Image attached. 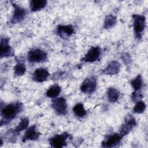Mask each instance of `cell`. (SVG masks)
Masks as SVG:
<instances>
[{"label": "cell", "instance_id": "1", "mask_svg": "<svg viewBox=\"0 0 148 148\" xmlns=\"http://www.w3.org/2000/svg\"><path fill=\"white\" fill-rule=\"evenodd\" d=\"M23 108V105L21 102L17 101L10 103L3 107H1V125H6L13 120L18 114H19Z\"/></svg>", "mask_w": 148, "mask_h": 148}, {"label": "cell", "instance_id": "2", "mask_svg": "<svg viewBox=\"0 0 148 148\" xmlns=\"http://www.w3.org/2000/svg\"><path fill=\"white\" fill-rule=\"evenodd\" d=\"M133 21V28L135 38L140 40L143 35L146 27V18L143 15L134 14L132 16Z\"/></svg>", "mask_w": 148, "mask_h": 148}, {"label": "cell", "instance_id": "3", "mask_svg": "<svg viewBox=\"0 0 148 148\" xmlns=\"http://www.w3.org/2000/svg\"><path fill=\"white\" fill-rule=\"evenodd\" d=\"M47 56L43 50L35 48L30 50L27 54L28 60L32 63H40L46 61Z\"/></svg>", "mask_w": 148, "mask_h": 148}, {"label": "cell", "instance_id": "4", "mask_svg": "<svg viewBox=\"0 0 148 148\" xmlns=\"http://www.w3.org/2000/svg\"><path fill=\"white\" fill-rule=\"evenodd\" d=\"M11 3L14 9V11L10 21V23L12 24H15L21 23L25 19L26 17L27 10L24 8L13 2H11Z\"/></svg>", "mask_w": 148, "mask_h": 148}, {"label": "cell", "instance_id": "5", "mask_svg": "<svg viewBox=\"0 0 148 148\" xmlns=\"http://www.w3.org/2000/svg\"><path fill=\"white\" fill-rule=\"evenodd\" d=\"M136 125V121L135 119L132 115L128 114L126 116L123 123L120 126L119 134L123 138L129 134Z\"/></svg>", "mask_w": 148, "mask_h": 148}, {"label": "cell", "instance_id": "6", "mask_svg": "<svg viewBox=\"0 0 148 148\" xmlns=\"http://www.w3.org/2000/svg\"><path fill=\"white\" fill-rule=\"evenodd\" d=\"M51 107L57 115L65 116L68 113L66 101L63 97L54 99L51 102Z\"/></svg>", "mask_w": 148, "mask_h": 148}, {"label": "cell", "instance_id": "7", "mask_svg": "<svg viewBox=\"0 0 148 148\" xmlns=\"http://www.w3.org/2000/svg\"><path fill=\"white\" fill-rule=\"evenodd\" d=\"M70 137V134L65 132L61 134L55 135L49 139V142L50 145L53 147L61 148L66 145V140Z\"/></svg>", "mask_w": 148, "mask_h": 148}, {"label": "cell", "instance_id": "8", "mask_svg": "<svg viewBox=\"0 0 148 148\" xmlns=\"http://www.w3.org/2000/svg\"><path fill=\"white\" fill-rule=\"evenodd\" d=\"M97 80L92 76L86 79L80 86V90L85 94H92L97 89Z\"/></svg>", "mask_w": 148, "mask_h": 148}, {"label": "cell", "instance_id": "9", "mask_svg": "<svg viewBox=\"0 0 148 148\" xmlns=\"http://www.w3.org/2000/svg\"><path fill=\"white\" fill-rule=\"evenodd\" d=\"M123 137L119 134H113L107 135L101 143L102 147H113L120 143Z\"/></svg>", "mask_w": 148, "mask_h": 148}, {"label": "cell", "instance_id": "10", "mask_svg": "<svg viewBox=\"0 0 148 148\" xmlns=\"http://www.w3.org/2000/svg\"><path fill=\"white\" fill-rule=\"evenodd\" d=\"M9 39L7 37H2L1 39V58L13 56L14 51L13 49L9 45Z\"/></svg>", "mask_w": 148, "mask_h": 148}, {"label": "cell", "instance_id": "11", "mask_svg": "<svg viewBox=\"0 0 148 148\" xmlns=\"http://www.w3.org/2000/svg\"><path fill=\"white\" fill-rule=\"evenodd\" d=\"M100 54V48L98 46H93L88 50L81 60L85 62H94L99 59Z\"/></svg>", "mask_w": 148, "mask_h": 148}, {"label": "cell", "instance_id": "12", "mask_svg": "<svg viewBox=\"0 0 148 148\" xmlns=\"http://www.w3.org/2000/svg\"><path fill=\"white\" fill-rule=\"evenodd\" d=\"M75 33V28L72 25H59L56 28V34L62 39H66Z\"/></svg>", "mask_w": 148, "mask_h": 148}, {"label": "cell", "instance_id": "13", "mask_svg": "<svg viewBox=\"0 0 148 148\" xmlns=\"http://www.w3.org/2000/svg\"><path fill=\"white\" fill-rule=\"evenodd\" d=\"M49 76L50 73L46 68H39L32 73L31 79L35 82L42 83L46 81Z\"/></svg>", "mask_w": 148, "mask_h": 148}, {"label": "cell", "instance_id": "14", "mask_svg": "<svg viewBox=\"0 0 148 148\" xmlns=\"http://www.w3.org/2000/svg\"><path fill=\"white\" fill-rule=\"evenodd\" d=\"M40 134L38 132L35 125L29 127L25 132L22 138V142H25L27 140H36L40 136Z\"/></svg>", "mask_w": 148, "mask_h": 148}, {"label": "cell", "instance_id": "15", "mask_svg": "<svg viewBox=\"0 0 148 148\" xmlns=\"http://www.w3.org/2000/svg\"><path fill=\"white\" fill-rule=\"evenodd\" d=\"M120 70V63L116 61H111L106 67L102 71V73L105 75H114L117 74Z\"/></svg>", "mask_w": 148, "mask_h": 148}, {"label": "cell", "instance_id": "16", "mask_svg": "<svg viewBox=\"0 0 148 148\" xmlns=\"http://www.w3.org/2000/svg\"><path fill=\"white\" fill-rule=\"evenodd\" d=\"M26 71V67L24 60L18 58L14 67V74L16 76H21L24 75Z\"/></svg>", "mask_w": 148, "mask_h": 148}, {"label": "cell", "instance_id": "17", "mask_svg": "<svg viewBox=\"0 0 148 148\" xmlns=\"http://www.w3.org/2000/svg\"><path fill=\"white\" fill-rule=\"evenodd\" d=\"M47 5L46 0H31L29 2V7L32 12H37L44 9Z\"/></svg>", "mask_w": 148, "mask_h": 148}, {"label": "cell", "instance_id": "18", "mask_svg": "<svg viewBox=\"0 0 148 148\" xmlns=\"http://www.w3.org/2000/svg\"><path fill=\"white\" fill-rule=\"evenodd\" d=\"M108 101L111 103L116 102L120 97V92L114 87H110L106 92Z\"/></svg>", "mask_w": 148, "mask_h": 148}, {"label": "cell", "instance_id": "19", "mask_svg": "<svg viewBox=\"0 0 148 148\" xmlns=\"http://www.w3.org/2000/svg\"><path fill=\"white\" fill-rule=\"evenodd\" d=\"M61 91V88L57 84H54L51 86L46 91V95L48 98H56L60 94Z\"/></svg>", "mask_w": 148, "mask_h": 148}, {"label": "cell", "instance_id": "20", "mask_svg": "<svg viewBox=\"0 0 148 148\" xmlns=\"http://www.w3.org/2000/svg\"><path fill=\"white\" fill-rule=\"evenodd\" d=\"M72 110L75 116L78 118L83 117L87 114V111L84 109L83 104L82 103H78L76 104L73 107Z\"/></svg>", "mask_w": 148, "mask_h": 148}, {"label": "cell", "instance_id": "21", "mask_svg": "<svg viewBox=\"0 0 148 148\" xmlns=\"http://www.w3.org/2000/svg\"><path fill=\"white\" fill-rule=\"evenodd\" d=\"M131 85L134 91L140 90L143 86V79L140 75H138L131 81Z\"/></svg>", "mask_w": 148, "mask_h": 148}, {"label": "cell", "instance_id": "22", "mask_svg": "<svg viewBox=\"0 0 148 148\" xmlns=\"http://www.w3.org/2000/svg\"><path fill=\"white\" fill-rule=\"evenodd\" d=\"M117 22L116 17L113 15H108L106 17L104 23L103 28L105 29H109L114 27Z\"/></svg>", "mask_w": 148, "mask_h": 148}, {"label": "cell", "instance_id": "23", "mask_svg": "<svg viewBox=\"0 0 148 148\" xmlns=\"http://www.w3.org/2000/svg\"><path fill=\"white\" fill-rule=\"evenodd\" d=\"M29 124V119L27 117H24L21 119L18 124L14 128V131L19 135L20 132L26 130Z\"/></svg>", "mask_w": 148, "mask_h": 148}, {"label": "cell", "instance_id": "24", "mask_svg": "<svg viewBox=\"0 0 148 148\" xmlns=\"http://www.w3.org/2000/svg\"><path fill=\"white\" fill-rule=\"evenodd\" d=\"M18 134L14 131L13 129H10L9 131H8L6 134H5L4 138L5 139L9 142H14L16 140L17 136Z\"/></svg>", "mask_w": 148, "mask_h": 148}, {"label": "cell", "instance_id": "25", "mask_svg": "<svg viewBox=\"0 0 148 148\" xmlns=\"http://www.w3.org/2000/svg\"><path fill=\"white\" fill-rule=\"evenodd\" d=\"M135 103H136L132 109L133 112L135 113H138V114L142 113L143 112H144L146 107L145 103L142 100L138 101Z\"/></svg>", "mask_w": 148, "mask_h": 148}, {"label": "cell", "instance_id": "26", "mask_svg": "<svg viewBox=\"0 0 148 148\" xmlns=\"http://www.w3.org/2000/svg\"><path fill=\"white\" fill-rule=\"evenodd\" d=\"M143 98V94L140 90L134 91L131 95V99L134 102L140 101Z\"/></svg>", "mask_w": 148, "mask_h": 148}, {"label": "cell", "instance_id": "27", "mask_svg": "<svg viewBox=\"0 0 148 148\" xmlns=\"http://www.w3.org/2000/svg\"><path fill=\"white\" fill-rule=\"evenodd\" d=\"M121 58L123 61L124 62V63H125L126 64H128L131 61V58H130V56H129L128 54L127 53H124L122 54L121 56Z\"/></svg>", "mask_w": 148, "mask_h": 148}]
</instances>
